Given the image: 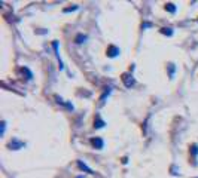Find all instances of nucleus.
<instances>
[{
  "mask_svg": "<svg viewBox=\"0 0 198 178\" xmlns=\"http://www.w3.org/2000/svg\"><path fill=\"white\" fill-rule=\"evenodd\" d=\"M165 9H168L170 12H174V10H176V7H174V4H173V3H168V4H165Z\"/></svg>",
  "mask_w": 198,
  "mask_h": 178,
  "instance_id": "nucleus-3",
  "label": "nucleus"
},
{
  "mask_svg": "<svg viewBox=\"0 0 198 178\" xmlns=\"http://www.w3.org/2000/svg\"><path fill=\"white\" fill-rule=\"evenodd\" d=\"M91 142H92L94 147H97V148H103V139H100V138H94Z\"/></svg>",
  "mask_w": 198,
  "mask_h": 178,
  "instance_id": "nucleus-1",
  "label": "nucleus"
},
{
  "mask_svg": "<svg viewBox=\"0 0 198 178\" xmlns=\"http://www.w3.org/2000/svg\"><path fill=\"white\" fill-rule=\"evenodd\" d=\"M118 49H116V47H113V46H112V47H110V49H109V52H107V53H109V56H116V55H118Z\"/></svg>",
  "mask_w": 198,
  "mask_h": 178,
  "instance_id": "nucleus-2",
  "label": "nucleus"
},
{
  "mask_svg": "<svg viewBox=\"0 0 198 178\" xmlns=\"http://www.w3.org/2000/svg\"><path fill=\"white\" fill-rule=\"evenodd\" d=\"M103 125H104V123H103V122H101V120H98V122H97V125H95V126H97V128H101V126H103Z\"/></svg>",
  "mask_w": 198,
  "mask_h": 178,
  "instance_id": "nucleus-4",
  "label": "nucleus"
}]
</instances>
